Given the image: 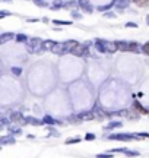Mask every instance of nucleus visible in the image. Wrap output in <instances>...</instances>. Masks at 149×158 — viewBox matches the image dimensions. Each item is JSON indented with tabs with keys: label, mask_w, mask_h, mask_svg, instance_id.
I'll return each instance as SVG.
<instances>
[{
	"label": "nucleus",
	"mask_w": 149,
	"mask_h": 158,
	"mask_svg": "<svg viewBox=\"0 0 149 158\" xmlns=\"http://www.w3.org/2000/svg\"><path fill=\"white\" fill-rule=\"evenodd\" d=\"M115 46H117V50L118 51H129V48H130V43L129 41H124V40L115 41Z\"/></svg>",
	"instance_id": "9b49d317"
},
{
	"label": "nucleus",
	"mask_w": 149,
	"mask_h": 158,
	"mask_svg": "<svg viewBox=\"0 0 149 158\" xmlns=\"http://www.w3.org/2000/svg\"><path fill=\"white\" fill-rule=\"evenodd\" d=\"M136 139H142V138H149V133L148 132H139V133H134Z\"/></svg>",
	"instance_id": "f704fd0d"
},
{
	"label": "nucleus",
	"mask_w": 149,
	"mask_h": 158,
	"mask_svg": "<svg viewBox=\"0 0 149 158\" xmlns=\"http://www.w3.org/2000/svg\"><path fill=\"white\" fill-rule=\"evenodd\" d=\"M104 16H105V18H110V19H115V18H117V15H115L114 12H108V11L104 13Z\"/></svg>",
	"instance_id": "4c0bfd02"
},
{
	"label": "nucleus",
	"mask_w": 149,
	"mask_h": 158,
	"mask_svg": "<svg viewBox=\"0 0 149 158\" xmlns=\"http://www.w3.org/2000/svg\"><path fill=\"white\" fill-rule=\"evenodd\" d=\"M132 107H133V110H134V111H137V113H140V114H149V110H148V108H145V107H143L139 101H134Z\"/></svg>",
	"instance_id": "4468645a"
},
{
	"label": "nucleus",
	"mask_w": 149,
	"mask_h": 158,
	"mask_svg": "<svg viewBox=\"0 0 149 158\" xmlns=\"http://www.w3.org/2000/svg\"><path fill=\"white\" fill-rule=\"evenodd\" d=\"M104 138L113 139V140H123V142H129V140L136 139L134 133H111V135H107V136H104Z\"/></svg>",
	"instance_id": "f03ea898"
},
{
	"label": "nucleus",
	"mask_w": 149,
	"mask_h": 158,
	"mask_svg": "<svg viewBox=\"0 0 149 158\" xmlns=\"http://www.w3.org/2000/svg\"><path fill=\"white\" fill-rule=\"evenodd\" d=\"M47 130L50 132V133L47 135V138H50V136H57V138H59V136H60V132H57L53 126H47Z\"/></svg>",
	"instance_id": "b1692460"
},
{
	"label": "nucleus",
	"mask_w": 149,
	"mask_h": 158,
	"mask_svg": "<svg viewBox=\"0 0 149 158\" xmlns=\"http://www.w3.org/2000/svg\"><path fill=\"white\" fill-rule=\"evenodd\" d=\"M9 121H10V119H6V117H2V121H0V127H6L8 124H9Z\"/></svg>",
	"instance_id": "e433bc0d"
},
{
	"label": "nucleus",
	"mask_w": 149,
	"mask_h": 158,
	"mask_svg": "<svg viewBox=\"0 0 149 158\" xmlns=\"http://www.w3.org/2000/svg\"><path fill=\"white\" fill-rule=\"evenodd\" d=\"M64 5H66V2H64V0H54V2H53V5L50 6V9H51V11H57V9H62V8H64Z\"/></svg>",
	"instance_id": "f3484780"
},
{
	"label": "nucleus",
	"mask_w": 149,
	"mask_h": 158,
	"mask_svg": "<svg viewBox=\"0 0 149 158\" xmlns=\"http://www.w3.org/2000/svg\"><path fill=\"white\" fill-rule=\"evenodd\" d=\"M123 126V121H120V120H111L107 126H105V130H113V129H118V127H121Z\"/></svg>",
	"instance_id": "dca6fc26"
},
{
	"label": "nucleus",
	"mask_w": 149,
	"mask_h": 158,
	"mask_svg": "<svg viewBox=\"0 0 149 158\" xmlns=\"http://www.w3.org/2000/svg\"><path fill=\"white\" fill-rule=\"evenodd\" d=\"M54 25H70V21H62V19H54Z\"/></svg>",
	"instance_id": "473e14b6"
},
{
	"label": "nucleus",
	"mask_w": 149,
	"mask_h": 158,
	"mask_svg": "<svg viewBox=\"0 0 149 158\" xmlns=\"http://www.w3.org/2000/svg\"><path fill=\"white\" fill-rule=\"evenodd\" d=\"M94 111H95V114H97V117H99V119H102V117H105V116H108V113L105 111V110H102L99 105H95L94 107Z\"/></svg>",
	"instance_id": "4be33fe9"
},
{
	"label": "nucleus",
	"mask_w": 149,
	"mask_h": 158,
	"mask_svg": "<svg viewBox=\"0 0 149 158\" xmlns=\"http://www.w3.org/2000/svg\"><path fill=\"white\" fill-rule=\"evenodd\" d=\"M95 138H97V136H95L94 133H86V135H85V140H95Z\"/></svg>",
	"instance_id": "58836bf2"
},
{
	"label": "nucleus",
	"mask_w": 149,
	"mask_h": 158,
	"mask_svg": "<svg viewBox=\"0 0 149 158\" xmlns=\"http://www.w3.org/2000/svg\"><path fill=\"white\" fill-rule=\"evenodd\" d=\"M146 24H148V27H149V15L146 16Z\"/></svg>",
	"instance_id": "37998d69"
},
{
	"label": "nucleus",
	"mask_w": 149,
	"mask_h": 158,
	"mask_svg": "<svg viewBox=\"0 0 149 158\" xmlns=\"http://www.w3.org/2000/svg\"><path fill=\"white\" fill-rule=\"evenodd\" d=\"M28 22H38V19H32L31 18V19H28Z\"/></svg>",
	"instance_id": "79ce46f5"
},
{
	"label": "nucleus",
	"mask_w": 149,
	"mask_h": 158,
	"mask_svg": "<svg viewBox=\"0 0 149 158\" xmlns=\"http://www.w3.org/2000/svg\"><path fill=\"white\" fill-rule=\"evenodd\" d=\"M54 54H59V56H63L64 54V43H56V46L53 47L51 50Z\"/></svg>",
	"instance_id": "2eb2a0df"
},
{
	"label": "nucleus",
	"mask_w": 149,
	"mask_h": 158,
	"mask_svg": "<svg viewBox=\"0 0 149 158\" xmlns=\"http://www.w3.org/2000/svg\"><path fill=\"white\" fill-rule=\"evenodd\" d=\"M32 2H34L38 8H48V6H50V5L45 2V0H32Z\"/></svg>",
	"instance_id": "c756f323"
},
{
	"label": "nucleus",
	"mask_w": 149,
	"mask_h": 158,
	"mask_svg": "<svg viewBox=\"0 0 149 158\" xmlns=\"http://www.w3.org/2000/svg\"><path fill=\"white\" fill-rule=\"evenodd\" d=\"M0 143L2 145H13V143H16V139H15V136L13 135H6V136H2L0 138Z\"/></svg>",
	"instance_id": "9d476101"
},
{
	"label": "nucleus",
	"mask_w": 149,
	"mask_h": 158,
	"mask_svg": "<svg viewBox=\"0 0 149 158\" xmlns=\"http://www.w3.org/2000/svg\"><path fill=\"white\" fill-rule=\"evenodd\" d=\"M9 119H10L12 123H24V124H27L25 123V117H24V114L21 111H12Z\"/></svg>",
	"instance_id": "423d86ee"
},
{
	"label": "nucleus",
	"mask_w": 149,
	"mask_h": 158,
	"mask_svg": "<svg viewBox=\"0 0 149 158\" xmlns=\"http://www.w3.org/2000/svg\"><path fill=\"white\" fill-rule=\"evenodd\" d=\"M95 48L99 53H108V50H107V40H97L95 41Z\"/></svg>",
	"instance_id": "6e6552de"
},
{
	"label": "nucleus",
	"mask_w": 149,
	"mask_h": 158,
	"mask_svg": "<svg viewBox=\"0 0 149 158\" xmlns=\"http://www.w3.org/2000/svg\"><path fill=\"white\" fill-rule=\"evenodd\" d=\"M117 9H126L130 5V0H114Z\"/></svg>",
	"instance_id": "aec40b11"
},
{
	"label": "nucleus",
	"mask_w": 149,
	"mask_h": 158,
	"mask_svg": "<svg viewBox=\"0 0 149 158\" xmlns=\"http://www.w3.org/2000/svg\"><path fill=\"white\" fill-rule=\"evenodd\" d=\"M10 72H12L15 76H21V75H22V69H21V67H16V66H12V67H10Z\"/></svg>",
	"instance_id": "7c9ffc66"
},
{
	"label": "nucleus",
	"mask_w": 149,
	"mask_h": 158,
	"mask_svg": "<svg viewBox=\"0 0 149 158\" xmlns=\"http://www.w3.org/2000/svg\"><path fill=\"white\" fill-rule=\"evenodd\" d=\"M27 51L34 54V53H43V40L41 38H31L28 43H27Z\"/></svg>",
	"instance_id": "f257e3e1"
},
{
	"label": "nucleus",
	"mask_w": 149,
	"mask_h": 158,
	"mask_svg": "<svg viewBox=\"0 0 149 158\" xmlns=\"http://www.w3.org/2000/svg\"><path fill=\"white\" fill-rule=\"evenodd\" d=\"M78 8L82 12H86V13H92L94 12V6L89 3V0H78Z\"/></svg>",
	"instance_id": "20e7f679"
},
{
	"label": "nucleus",
	"mask_w": 149,
	"mask_h": 158,
	"mask_svg": "<svg viewBox=\"0 0 149 158\" xmlns=\"http://www.w3.org/2000/svg\"><path fill=\"white\" fill-rule=\"evenodd\" d=\"M25 123L27 124H31V126H41V124H44L43 120H40V119H37L34 116H27L25 117Z\"/></svg>",
	"instance_id": "1a4fd4ad"
},
{
	"label": "nucleus",
	"mask_w": 149,
	"mask_h": 158,
	"mask_svg": "<svg viewBox=\"0 0 149 158\" xmlns=\"http://www.w3.org/2000/svg\"><path fill=\"white\" fill-rule=\"evenodd\" d=\"M13 38H16V34H13V32H3L2 35H0V44H5V43H8V41H10Z\"/></svg>",
	"instance_id": "f8f14e48"
},
{
	"label": "nucleus",
	"mask_w": 149,
	"mask_h": 158,
	"mask_svg": "<svg viewBox=\"0 0 149 158\" xmlns=\"http://www.w3.org/2000/svg\"><path fill=\"white\" fill-rule=\"evenodd\" d=\"M76 6H78V0H67L66 5H64L66 9H73V8H76Z\"/></svg>",
	"instance_id": "393cba45"
},
{
	"label": "nucleus",
	"mask_w": 149,
	"mask_h": 158,
	"mask_svg": "<svg viewBox=\"0 0 149 158\" xmlns=\"http://www.w3.org/2000/svg\"><path fill=\"white\" fill-rule=\"evenodd\" d=\"M8 130H9V133L13 135V136H19V135L22 133V129H21L19 126H13V124H10V126L8 127Z\"/></svg>",
	"instance_id": "6ab92c4d"
},
{
	"label": "nucleus",
	"mask_w": 149,
	"mask_h": 158,
	"mask_svg": "<svg viewBox=\"0 0 149 158\" xmlns=\"http://www.w3.org/2000/svg\"><path fill=\"white\" fill-rule=\"evenodd\" d=\"M67 121H69V123H72V124H80V123H82L80 117H79V116H76V114L69 116V117H67Z\"/></svg>",
	"instance_id": "5701e85b"
},
{
	"label": "nucleus",
	"mask_w": 149,
	"mask_h": 158,
	"mask_svg": "<svg viewBox=\"0 0 149 158\" xmlns=\"http://www.w3.org/2000/svg\"><path fill=\"white\" fill-rule=\"evenodd\" d=\"M97 158H113L111 152H102V154H97Z\"/></svg>",
	"instance_id": "72a5a7b5"
},
{
	"label": "nucleus",
	"mask_w": 149,
	"mask_h": 158,
	"mask_svg": "<svg viewBox=\"0 0 149 158\" xmlns=\"http://www.w3.org/2000/svg\"><path fill=\"white\" fill-rule=\"evenodd\" d=\"M78 116L80 117L82 121H91V120L97 119V114H95L94 110H85V111H80Z\"/></svg>",
	"instance_id": "39448f33"
},
{
	"label": "nucleus",
	"mask_w": 149,
	"mask_h": 158,
	"mask_svg": "<svg viewBox=\"0 0 149 158\" xmlns=\"http://www.w3.org/2000/svg\"><path fill=\"white\" fill-rule=\"evenodd\" d=\"M129 51H132V53H140V51H142V46H140L139 43H136V41H130V48H129Z\"/></svg>",
	"instance_id": "a211bd4d"
},
{
	"label": "nucleus",
	"mask_w": 149,
	"mask_h": 158,
	"mask_svg": "<svg viewBox=\"0 0 149 158\" xmlns=\"http://www.w3.org/2000/svg\"><path fill=\"white\" fill-rule=\"evenodd\" d=\"M9 15H12V13H9L8 11H0V18H6V16H9Z\"/></svg>",
	"instance_id": "a19ab883"
},
{
	"label": "nucleus",
	"mask_w": 149,
	"mask_h": 158,
	"mask_svg": "<svg viewBox=\"0 0 149 158\" xmlns=\"http://www.w3.org/2000/svg\"><path fill=\"white\" fill-rule=\"evenodd\" d=\"M111 154H124V155H127V157H139L140 155V152L139 151H134V149H129V148H114V149H111L110 151Z\"/></svg>",
	"instance_id": "7ed1b4c3"
},
{
	"label": "nucleus",
	"mask_w": 149,
	"mask_h": 158,
	"mask_svg": "<svg viewBox=\"0 0 149 158\" xmlns=\"http://www.w3.org/2000/svg\"><path fill=\"white\" fill-rule=\"evenodd\" d=\"M114 5H115V2L113 0L111 3H108V5H105V6H98V11H99V12H107V11H108V9H111Z\"/></svg>",
	"instance_id": "a878e982"
},
{
	"label": "nucleus",
	"mask_w": 149,
	"mask_h": 158,
	"mask_svg": "<svg viewBox=\"0 0 149 158\" xmlns=\"http://www.w3.org/2000/svg\"><path fill=\"white\" fill-rule=\"evenodd\" d=\"M124 27H126V28H137V24H136V22H126Z\"/></svg>",
	"instance_id": "ea45409f"
},
{
	"label": "nucleus",
	"mask_w": 149,
	"mask_h": 158,
	"mask_svg": "<svg viewBox=\"0 0 149 158\" xmlns=\"http://www.w3.org/2000/svg\"><path fill=\"white\" fill-rule=\"evenodd\" d=\"M18 43H28V35L25 34H16V38H15Z\"/></svg>",
	"instance_id": "cd10ccee"
},
{
	"label": "nucleus",
	"mask_w": 149,
	"mask_h": 158,
	"mask_svg": "<svg viewBox=\"0 0 149 158\" xmlns=\"http://www.w3.org/2000/svg\"><path fill=\"white\" fill-rule=\"evenodd\" d=\"M56 46V41H53V40H47V41H43V50L45 51V50H53V47Z\"/></svg>",
	"instance_id": "412c9836"
},
{
	"label": "nucleus",
	"mask_w": 149,
	"mask_h": 158,
	"mask_svg": "<svg viewBox=\"0 0 149 158\" xmlns=\"http://www.w3.org/2000/svg\"><path fill=\"white\" fill-rule=\"evenodd\" d=\"M133 2H134L139 8H148V6H149V0H133Z\"/></svg>",
	"instance_id": "bb28decb"
},
{
	"label": "nucleus",
	"mask_w": 149,
	"mask_h": 158,
	"mask_svg": "<svg viewBox=\"0 0 149 158\" xmlns=\"http://www.w3.org/2000/svg\"><path fill=\"white\" fill-rule=\"evenodd\" d=\"M2 2H5V3H9V2H10V0H2Z\"/></svg>",
	"instance_id": "c03bdc74"
},
{
	"label": "nucleus",
	"mask_w": 149,
	"mask_h": 158,
	"mask_svg": "<svg viewBox=\"0 0 149 158\" xmlns=\"http://www.w3.org/2000/svg\"><path fill=\"white\" fill-rule=\"evenodd\" d=\"M142 53L149 56V41H146L145 44H142Z\"/></svg>",
	"instance_id": "2f4dec72"
},
{
	"label": "nucleus",
	"mask_w": 149,
	"mask_h": 158,
	"mask_svg": "<svg viewBox=\"0 0 149 158\" xmlns=\"http://www.w3.org/2000/svg\"><path fill=\"white\" fill-rule=\"evenodd\" d=\"M78 46H79V43L75 41V40H67V41H64V54L73 53V50H75Z\"/></svg>",
	"instance_id": "0eeeda50"
},
{
	"label": "nucleus",
	"mask_w": 149,
	"mask_h": 158,
	"mask_svg": "<svg viewBox=\"0 0 149 158\" xmlns=\"http://www.w3.org/2000/svg\"><path fill=\"white\" fill-rule=\"evenodd\" d=\"M80 142V138L79 136H76V138H69V139H66V145H73V143H79Z\"/></svg>",
	"instance_id": "c85d7f7f"
},
{
	"label": "nucleus",
	"mask_w": 149,
	"mask_h": 158,
	"mask_svg": "<svg viewBox=\"0 0 149 158\" xmlns=\"http://www.w3.org/2000/svg\"><path fill=\"white\" fill-rule=\"evenodd\" d=\"M70 15H72V18H73V19H82V13H80V12H78V11H72V13H70Z\"/></svg>",
	"instance_id": "c9c22d12"
},
{
	"label": "nucleus",
	"mask_w": 149,
	"mask_h": 158,
	"mask_svg": "<svg viewBox=\"0 0 149 158\" xmlns=\"http://www.w3.org/2000/svg\"><path fill=\"white\" fill-rule=\"evenodd\" d=\"M43 121H44V124H47V126H54V124H63V121H59V120H56V119H53L51 116H48V114H45L44 117H43Z\"/></svg>",
	"instance_id": "ddd939ff"
}]
</instances>
